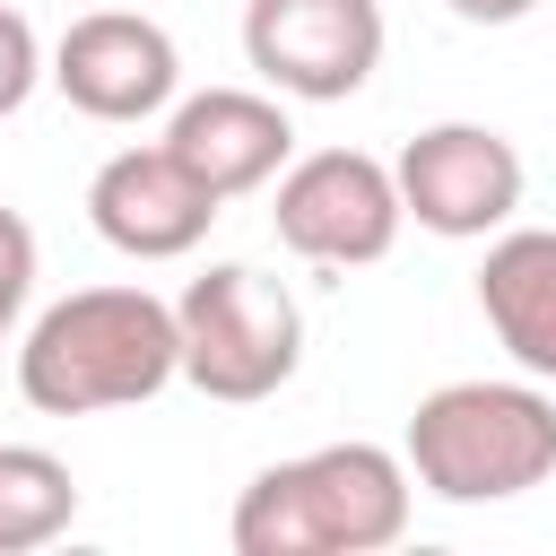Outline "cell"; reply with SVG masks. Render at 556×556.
Here are the masks:
<instances>
[{"label": "cell", "mask_w": 556, "mask_h": 556, "mask_svg": "<svg viewBox=\"0 0 556 556\" xmlns=\"http://www.w3.org/2000/svg\"><path fill=\"white\" fill-rule=\"evenodd\" d=\"M174 339H182V382L226 400V408H252V400H278L304 365V304L252 269V261H208L182 295H174Z\"/></svg>", "instance_id": "4"}, {"label": "cell", "mask_w": 556, "mask_h": 556, "mask_svg": "<svg viewBox=\"0 0 556 556\" xmlns=\"http://www.w3.org/2000/svg\"><path fill=\"white\" fill-rule=\"evenodd\" d=\"M443 9H452L460 26H521L539 0H443Z\"/></svg>", "instance_id": "15"}, {"label": "cell", "mask_w": 556, "mask_h": 556, "mask_svg": "<svg viewBox=\"0 0 556 556\" xmlns=\"http://www.w3.org/2000/svg\"><path fill=\"white\" fill-rule=\"evenodd\" d=\"M165 382H182V339H174V304L148 287H78L43 304L17 339V391L43 417L139 408Z\"/></svg>", "instance_id": "1"}, {"label": "cell", "mask_w": 556, "mask_h": 556, "mask_svg": "<svg viewBox=\"0 0 556 556\" xmlns=\"http://www.w3.org/2000/svg\"><path fill=\"white\" fill-rule=\"evenodd\" d=\"M78 521V478L43 443H0V556H35Z\"/></svg>", "instance_id": "12"}, {"label": "cell", "mask_w": 556, "mask_h": 556, "mask_svg": "<svg viewBox=\"0 0 556 556\" xmlns=\"http://www.w3.org/2000/svg\"><path fill=\"white\" fill-rule=\"evenodd\" d=\"M408 460L382 443H321L295 460H269L235 513L226 539L235 556H382L408 530Z\"/></svg>", "instance_id": "2"}, {"label": "cell", "mask_w": 556, "mask_h": 556, "mask_svg": "<svg viewBox=\"0 0 556 556\" xmlns=\"http://www.w3.org/2000/svg\"><path fill=\"white\" fill-rule=\"evenodd\" d=\"M26 295H35V226H26V217L0 200V339L17 330Z\"/></svg>", "instance_id": "14"}, {"label": "cell", "mask_w": 556, "mask_h": 556, "mask_svg": "<svg viewBox=\"0 0 556 556\" xmlns=\"http://www.w3.org/2000/svg\"><path fill=\"white\" fill-rule=\"evenodd\" d=\"M165 156L191 182H208L217 200H243V191L278 182V165L295 156V122L261 87H200V96L165 104Z\"/></svg>", "instance_id": "10"}, {"label": "cell", "mask_w": 556, "mask_h": 556, "mask_svg": "<svg viewBox=\"0 0 556 556\" xmlns=\"http://www.w3.org/2000/svg\"><path fill=\"white\" fill-rule=\"evenodd\" d=\"M243 61L269 96L348 104L382 70V0H243Z\"/></svg>", "instance_id": "7"}, {"label": "cell", "mask_w": 556, "mask_h": 556, "mask_svg": "<svg viewBox=\"0 0 556 556\" xmlns=\"http://www.w3.org/2000/svg\"><path fill=\"white\" fill-rule=\"evenodd\" d=\"M35 87H43V43H35L26 9H9V0H0V122H9Z\"/></svg>", "instance_id": "13"}, {"label": "cell", "mask_w": 556, "mask_h": 556, "mask_svg": "<svg viewBox=\"0 0 556 556\" xmlns=\"http://www.w3.org/2000/svg\"><path fill=\"white\" fill-rule=\"evenodd\" d=\"M43 78H52L87 122H113V130H122V122H148V113H165V104L182 96V52H174V35H165L156 17H139V9H87V17L61 26Z\"/></svg>", "instance_id": "8"}, {"label": "cell", "mask_w": 556, "mask_h": 556, "mask_svg": "<svg viewBox=\"0 0 556 556\" xmlns=\"http://www.w3.org/2000/svg\"><path fill=\"white\" fill-rule=\"evenodd\" d=\"M408 478L434 504H513L556 478V400L521 382H434L400 434Z\"/></svg>", "instance_id": "3"}, {"label": "cell", "mask_w": 556, "mask_h": 556, "mask_svg": "<svg viewBox=\"0 0 556 556\" xmlns=\"http://www.w3.org/2000/svg\"><path fill=\"white\" fill-rule=\"evenodd\" d=\"M478 313L530 382H556V226H495L486 235Z\"/></svg>", "instance_id": "11"}, {"label": "cell", "mask_w": 556, "mask_h": 556, "mask_svg": "<svg viewBox=\"0 0 556 556\" xmlns=\"http://www.w3.org/2000/svg\"><path fill=\"white\" fill-rule=\"evenodd\" d=\"M269 226L313 269H374L400 243L408 217H400V182H391L382 156H365V148H313V156L278 165Z\"/></svg>", "instance_id": "5"}, {"label": "cell", "mask_w": 556, "mask_h": 556, "mask_svg": "<svg viewBox=\"0 0 556 556\" xmlns=\"http://www.w3.org/2000/svg\"><path fill=\"white\" fill-rule=\"evenodd\" d=\"M217 208L226 200L208 182H191L165 156V139L156 148H113L96 165V182H87V226L113 252H130V261H182V252H200L208 226H217Z\"/></svg>", "instance_id": "9"}, {"label": "cell", "mask_w": 556, "mask_h": 556, "mask_svg": "<svg viewBox=\"0 0 556 556\" xmlns=\"http://www.w3.org/2000/svg\"><path fill=\"white\" fill-rule=\"evenodd\" d=\"M400 182V217H417L426 235L443 243H486L495 226H513L530 174H521V148L486 122H434L400 148L391 165Z\"/></svg>", "instance_id": "6"}]
</instances>
